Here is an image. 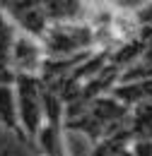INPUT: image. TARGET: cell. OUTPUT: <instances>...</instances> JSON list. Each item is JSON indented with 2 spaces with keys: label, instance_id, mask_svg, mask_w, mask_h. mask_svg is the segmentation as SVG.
Masks as SVG:
<instances>
[{
  "label": "cell",
  "instance_id": "1",
  "mask_svg": "<svg viewBox=\"0 0 152 156\" xmlns=\"http://www.w3.org/2000/svg\"><path fill=\"white\" fill-rule=\"evenodd\" d=\"M65 103L56 91L44 94V125L34 139V149L41 156H70L65 144Z\"/></svg>",
  "mask_w": 152,
  "mask_h": 156
},
{
  "label": "cell",
  "instance_id": "2",
  "mask_svg": "<svg viewBox=\"0 0 152 156\" xmlns=\"http://www.w3.org/2000/svg\"><path fill=\"white\" fill-rule=\"evenodd\" d=\"M15 94H17V111H19V122L27 137V144L34 147L39 130L44 125V87L41 79L34 75H17L15 82Z\"/></svg>",
  "mask_w": 152,
  "mask_h": 156
},
{
  "label": "cell",
  "instance_id": "3",
  "mask_svg": "<svg viewBox=\"0 0 152 156\" xmlns=\"http://www.w3.org/2000/svg\"><path fill=\"white\" fill-rule=\"evenodd\" d=\"M10 62L17 75H34L36 77V72H41V67H44V43L34 36H27L19 31L15 43H12V51H10Z\"/></svg>",
  "mask_w": 152,
  "mask_h": 156
},
{
  "label": "cell",
  "instance_id": "4",
  "mask_svg": "<svg viewBox=\"0 0 152 156\" xmlns=\"http://www.w3.org/2000/svg\"><path fill=\"white\" fill-rule=\"evenodd\" d=\"M0 125L10 135H15L19 142L27 144V137L19 122V111H17V94L15 87H0Z\"/></svg>",
  "mask_w": 152,
  "mask_h": 156
},
{
  "label": "cell",
  "instance_id": "5",
  "mask_svg": "<svg viewBox=\"0 0 152 156\" xmlns=\"http://www.w3.org/2000/svg\"><path fill=\"white\" fill-rule=\"evenodd\" d=\"M131 149H133V156H152V139H135Z\"/></svg>",
  "mask_w": 152,
  "mask_h": 156
},
{
  "label": "cell",
  "instance_id": "6",
  "mask_svg": "<svg viewBox=\"0 0 152 156\" xmlns=\"http://www.w3.org/2000/svg\"><path fill=\"white\" fill-rule=\"evenodd\" d=\"M116 156H133V149H131V147H126L123 151H118V154H116Z\"/></svg>",
  "mask_w": 152,
  "mask_h": 156
}]
</instances>
